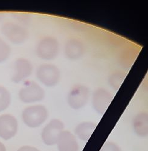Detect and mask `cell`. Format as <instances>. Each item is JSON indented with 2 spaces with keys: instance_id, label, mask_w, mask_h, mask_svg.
<instances>
[{
  "instance_id": "obj_1",
  "label": "cell",
  "mask_w": 148,
  "mask_h": 151,
  "mask_svg": "<svg viewBox=\"0 0 148 151\" xmlns=\"http://www.w3.org/2000/svg\"><path fill=\"white\" fill-rule=\"evenodd\" d=\"M48 115V111L45 106L33 105L24 109L22 119L28 127L36 128L40 127L47 120Z\"/></svg>"
},
{
  "instance_id": "obj_2",
  "label": "cell",
  "mask_w": 148,
  "mask_h": 151,
  "mask_svg": "<svg viewBox=\"0 0 148 151\" xmlns=\"http://www.w3.org/2000/svg\"><path fill=\"white\" fill-rule=\"evenodd\" d=\"M45 95L43 88L33 81H26L18 93V97L21 101L29 104L42 101Z\"/></svg>"
},
{
  "instance_id": "obj_3",
  "label": "cell",
  "mask_w": 148,
  "mask_h": 151,
  "mask_svg": "<svg viewBox=\"0 0 148 151\" xmlns=\"http://www.w3.org/2000/svg\"><path fill=\"white\" fill-rule=\"evenodd\" d=\"M36 52L40 58L45 60L55 59L59 53V43L54 36L43 37L38 42Z\"/></svg>"
},
{
  "instance_id": "obj_4",
  "label": "cell",
  "mask_w": 148,
  "mask_h": 151,
  "mask_svg": "<svg viewBox=\"0 0 148 151\" xmlns=\"http://www.w3.org/2000/svg\"><path fill=\"white\" fill-rule=\"evenodd\" d=\"M1 31L10 42L15 44L24 43L29 36L28 30L22 24L16 22H4L1 27Z\"/></svg>"
},
{
  "instance_id": "obj_5",
  "label": "cell",
  "mask_w": 148,
  "mask_h": 151,
  "mask_svg": "<svg viewBox=\"0 0 148 151\" xmlns=\"http://www.w3.org/2000/svg\"><path fill=\"white\" fill-rule=\"evenodd\" d=\"M36 74L39 81L47 87L57 85L60 79L59 68L52 64L44 63L41 64L37 68Z\"/></svg>"
},
{
  "instance_id": "obj_6",
  "label": "cell",
  "mask_w": 148,
  "mask_h": 151,
  "mask_svg": "<svg viewBox=\"0 0 148 151\" xmlns=\"http://www.w3.org/2000/svg\"><path fill=\"white\" fill-rule=\"evenodd\" d=\"M90 91L88 88L82 84L73 86L67 96L68 106L75 110L83 108L88 102Z\"/></svg>"
},
{
  "instance_id": "obj_7",
  "label": "cell",
  "mask_w": 148,
  "mask_h": 151,
  "mask_svg": "<svg viewBox=\"0 0 148 151\" xmlns=\"http://www.w3.org/2000/svg\"><path fill=\"white\" fill-rule=\"evenodd\" d=\"M64 130V124L60 120H51L42 131L41 138L44 143L47 146L56 145L59 135Z\"/></svg>"
},
{
  "instance_id": "obj_8",
  "label": "cell",
  "mask_w": 148,
  "mask_h": 151,
  "mask_svg": "<svg viewBox=\"0 0 148 151\" xmlns=\"http://www.w3.org/2000/svg\"><path fill=\"white\" fill-rule=\"evenodd\" d=\"M113 99V96L111 93L104 88H98L92 94L93 108L98 114L102 115L108 109Z\"/></svg>"
},
{
  "instance_id": "obj_9",
  "label": "cell",
  "mask_w": 148,
  "mask_h": 151,
  "mask_svg": "<svg viewBox=\"0 0 148 151\" xmlns=\"http://www.w3.org/2000/svg\"><path fill=\"white\" fill-rule=\"evenodd\" d=\"M18 129V123L15 116L10 114L0 116V137L9 140L16 135Z\"/></svg>"
},
{
  "instance_id": "obj_10",
  "label": "cell",
  "mask_w": 148,
  "mask_h": 151,
  "mask_svg": "<svg viewBox=\"0 0 148 151\" xmlns=\"http://www.w3.org/2000/svg\"><path fill=\"white\" fill-rule=\"evenodd\" d=\"M15 72L12 76L11 81L18 83L26 80L32 75L33 66L32 62L24 58H18L15 62Z\"/></svg>"
},
{
  "instance_id": "obj_11",
  "label": "cell",
  "mask_w": 148,
  "mask_h": 151,
  "mask_svg": "<svg viewBox=\"0 0 148 151\" xmlns=\"http://www.w3.org/2000/svg\"><path fill=\"white\" fill-rule=\"evenodd\" d=\"M59 151H79L77 137L69 131L64 130L59 135L56 143Z\"/></svg>"
},
{
  "instance_id": "obj_12",
  "label": "cell",
  "mask_w": 148,
  "mask_h": 151,
  "mask_svg": "<svg viewBox=\"0 0 148 151\" xmlns=\"http://www.w3.org/2000/svg\"><path fill=\"white\" fill-rule=\"evenodd\" d=\"M85 48L83 43L79 39L70 38L67 40L64 45V54L67 59L76 60L84 54Z\"/></svg>"
},
{
  "instance_id": "obj_13",
  "label": "cell",
  "mask_w": 148,
  "mask_h": 151,
  "mask_svg": "<svg viewBox=\"0 0 148 151\" xmlns=\"http://www.w3.org/2000/svg\"><path fill=\"white\" fill-rule=\"evenodd\" d=\"M132 124L134 132L137 136L148 137V112H139L133 118Z\"/></svg>"
},
{
  "instance_id": "obj_14",
  "label": "cell",
  "mask_w": 148,
  "mask_h": 151,
  "mask_svg": "<svg viewBox=\"0 0 148 151\" xmlns=\"http://www.w3.org/2000/svg\"><path fill=\"white\" fill-rule=\"evenodd\" d=\"M97 127V123L91 121H83L79 123L75 128V136L79 140L87 142Z\"/></svg>"
},
{
  "instance_id": "obj_15",
  "label": "cell",
  "mask_w": 148,
  "mask_h": 151,
  "mask_svg": "<svg viewBox=\"0 0 148 151\" xmlns=\"http://www.w3.org/2000/svg\"><path fill=\"white\" fill-rule=\"evenodd\" d=\"M126 77V74L122 71H116L109 76L108 83L114 90H117Z\"/></svg>"
},
{
  "instance_id": "obj_16",
  "label": "cell",
  "mask_w": 148,
  "mask_h": 151,
  "mask_svg": "<svg viewBox=\"0 0 148 151\" xmlns=\"http://www.w3.org/2000/svg\"><path fill=\"white\" fill-rule=\"evenodd\" d=\"M11 94L6 87L0 85V112L5 111L10 105Z\"/></svg>"
},
{
  "instance_id": "obj_17",
  "label": "cell",
  "mask_w": 148,
  "mask_h": 151,
  "mask_svg": "<svg viewBox=\"0 0 148 151\" xmlns=\"http://www.w3.org/2000/svg\"><path fill=\"white\" fill-rule=\"evenodd\" d=\"M11 49L9 44L0 37V64L6 62L10 56Z\"/></svg>"
},
{
  "instance_id": "obj_18",
  "label": "cell",
  "mask_w": 148,
  "mask_h": 151,
  "mask_svg": "<svg viewBox=\"0 0 148 151\" xmlns=\"http://www.w3.org/2000/svg\"><path fill=\"white\" fill-rule=\"evenodd\" d=\"M99 151H121L120 146L113 142H106Z\"/></svg>"
},
{
  "instance_id": "obj_19",
  "label": "cell",
  "mask_w": 148,
  "mask_h": 151,
  "mask_svg": "<svg viewBox=\"0 0 148 151\" xmlns=\"http://www.w3.org/2000/svg\"><path fill=\"white\" fill-rule=\"evenodd\" d=\"M17 151H40V150L34 147L29 146H24L20 147Z\"/></svg>"
},
{
  "instance_id": "obj_20",
  "label": "cell",
  "mask_w": 148,
  "mask_h": 151,
  "mask_svg": "<svg viewBox=\"0 0 148 151\" xmlns=\"http://www.w3.org/2000/svg\"><path fill=\"white\" fill-rule=\"evenodd\" d=\"M0 151H6L5 146L1 142H0Z\"/></svg>"
},
{
  "instance_id": "obj_21",
  "label": "cell",
  "mask_w": 148,
  "mask_h": 151,
  "mask_svg": "<svg viewBox=\"0 0 148 151\" xmlns=\"http://www.w3.org/2000/svg\"><path fill=\"white\" fill-rule=\"evenodd\" d=\"M3 18V14H0V21H1Z\"/></svg>"
}]
</instances>
